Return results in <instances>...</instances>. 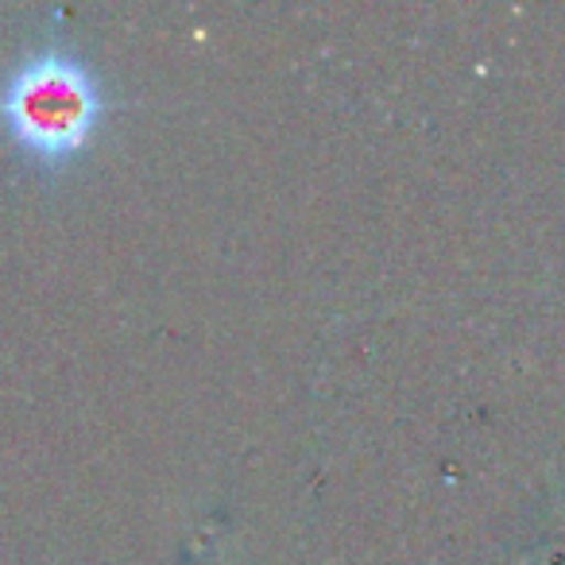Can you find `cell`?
Wrapping results in <instances>:
<instances>
[{"instance_id":"obj_1","label":"cell","mask_w":565,"mask_h":565,"mask_svg":"<svg viewBox=\"0 0 565 565\" xmlns=\"http://www.w3.org/2000/svg\"><path fill=\"white\" fill-rule=\"evenodd\" d=\"M105 109L109 105L94 71L58 47L24 58L0 89V125L43 167H63L82 156Z\"/></svg>"}]
</instances>
